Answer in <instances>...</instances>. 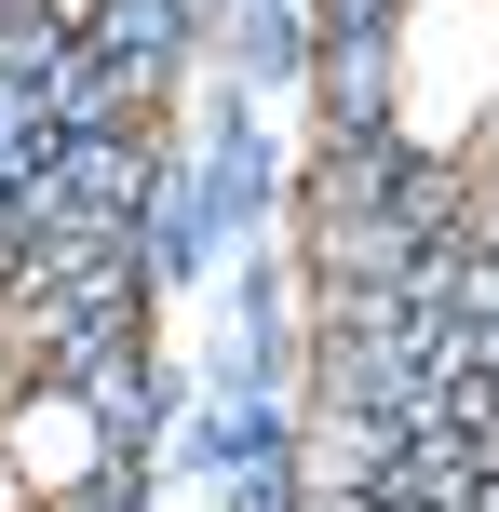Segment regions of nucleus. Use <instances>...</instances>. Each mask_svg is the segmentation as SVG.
<instances>
[{
	"label": "nucleus",
	"mask_w": 499,
	"mask_h": 512,
	"mask_svg": "<svg viewBox=\"0 0 499 512\" xmlns=\"http://www.w3.org/2000/svg\"><path fill=\"white\" fill-rule=\"evenodd\" d=\"M14 499H27V472H14V459H0V512H14Z\"/></svg>",
	"instance_id": "obj_3"
},
{
	"label": "nucleus",
	"mask_w": 499,
	"mask_h": 512,
	"mask_svg": "<svg viewBox=\"0 0 499 512\" xmlns=\"http://www.w3.org/2000/svg\"><path fill=\"white\" fill-rule=\"evenodd\" d=\"M0 459L27 472V499H68L81 472H95V418H81L68 391H41V405H14V432H0Z\"/></svg>",
	"instance_id": "obj_2"
},
{
	"label": "nucleus",
	"mask_w": 499,
	"mask_h": 512,
	"mask_svg": "<svg viewBox=\"0 0 499 512\" xmlns=\"http://www.w3.org/2000/svg\"><path fill=\"white\" fill-rule=\"evenodd\" d=\"M499 108V0H405L392 14V122L419 149H473Z\"/></svg>",
	"instance_id": "obj_1"
},
{
	"label": "nucleus",
	"mask_w": 499,
	"mask_h": 512,
	"mask_svg": "<svg viewBox=\"0 0 499 512\" xmlns=\"http://www.w3.org/2000/svg\"><path fill=\"white\" fill-rule=\"evenodd\" d=\"M473 149H486V162H499V108H486V135H473Z\"/></svg>",
	"instance_id": "obj_4"
}]
</instances>
